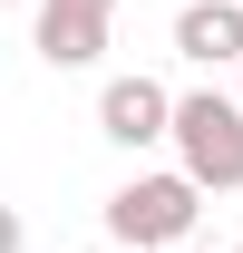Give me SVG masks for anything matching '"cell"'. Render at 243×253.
Returning a JSON list of instances; mask_svg holds the SVG:
<instances>
[{
	"mask_svg": "<svg viewBox=\"0 0 243 253\" xmlns=\"http://www.w3.org/2000/svg\"><path fill=\"white\" fill-rule=\"evenodd\" d=\"M195 214H204V185H195L185 166L126 175V185L107 195V234H117L126 253H185V244H195Z\"/></svg>",
	"mask_w": 243,
	"mask_h": 253,
	"instance_id": "obj_1",
	"label": "cell"
},
{
	"mask_svg": "<svg viewBox=\"0 0 243 253\" xmlns=\"http://www.w3.org/2000/svg\"><path fill=\"white\" fill-rule=\"evenodd\" d=\"M175 166L195 175L204 195H234L243 185V97H224V88H195V97H175Z\"/></svg>",
	"mask_w": 243,
	"mask_h": 253,
	"instance_id": "obj_2",
	"label": "cell"
},
{
	"mask_svg": "<svg viewBox=\"0 0 243 253\" xmlns=\"http://www.w3.org/2000/svg\"><path fill=\"white\" fill-rule=\"evenodd\" d=\"M97 136H107V146H165V136H175V88L146 78V68L107 78V88H97Z\"/></svg>",
	"mask_w": 243,
	"mask_h": 253,
	"instance_id": "obj_3",
	"label": "cell"
},
{
	"mask_svg": "<svg viewBox=\"0 0 243 253\" xmlns=\"http://www.w3.org/2000/svg\"><path fill=\"white\" fill-rule=\"evenodd\" d=\"M107 20H117V0H39L30 49H39L49 68H97V49H107Z\"/></svg>",
	"mask_w": 243,
	"mask_h": 253,
	"instance_id": "obj_4",
	"label": "cell"
},
{
	"mask_svg": "<svg viewBox=\"0 0 243 253\" xmlns=\"http://www.w3.org/2000/svg\"><path fill=\"white\" fill-rule=\"evenodd\" d=\"M175 49L195 68H243V0H185L175 10Z\"/></svg>",
	"mask_w": 243,
	"mask_h": 253,
	"instance_id": "obj_5",
	"label": "cell"
},
{
	"mask_svg": "<svg viewBox=\"0 0 243 253\" xmlns=\"http://www.w3.org/2000/svg\"><path fill=\"white\" fill-rule=\"evenodd\" d=\"M0 253H20V214H10V205H0Z\"/></svg>",
	"mask_w": 243,
	"mask_h": 253,
	"instance_id": "obj_6",
	"label": "cell"
},
{
	"mask_svg": "<svg viewBox=\"0 0 243 253\" xmlns=\"http://www.w3.org/2000/svg\"><path fill=\"white\" fill-rule=\"evenodd\" d=\"M185 253H204V244H185Z\"/></svg>",
	"mask_w": 243,
	"mask_h": 253,
	"instance_id": "obj_7",
	"label": "cell"
},
{
	"mask_svg": "<svg viewBox=\"0 0 243 253\" xmlns=\"http://www.w3.org/2000/svg\"><path fill=\"white\" fill-rule=\"evenodd\" d=\"M234 253H243V244H234Z\"/></svg>",
	"mask_w": 243,
	"mask_h": 253,
	"instance_id": "obj_8",
	"label": "cell"
}]
</instances>
